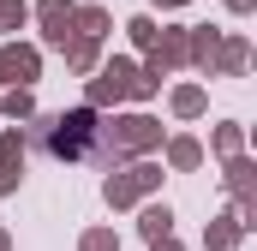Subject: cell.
<instances>
[{
    "label": "cell",
    "instance_id": "13",
    "mask_svg": "<svg viewBox=\"0 0 257 251\" xmlns=\"http://www.w3.org/2000/svg\"><path fill=\"white\" fill-rule=\"evenodd\" d=\"M203 102H209V96H203L197 84H180V90H174V114H180V120H197V114H203Z\"/></svg>",
    "mask_w": 257,
    "mask_h": 251
},
{
    "label": "cell",
    "instance_id": "11",
    "mask_svg": "<svg viewBox=\"0 0 257 251\" xmlns=\"http://www.w3.org/2000/svg\"><path fill=\"white\" fill-rule=\"evenodd\" d=\"M96 60H102V42H84V36L66 42V66L72 72H96Z\"/></svg>",
    "mask_w": 257,
    "mask_h": 251
},
{
    "label": "cell",
    "instance_id": "18",
    "mask_svg": "<svg viewBox=\"0 0 257 251\" xmlns=\"http://www.w3.org/2000/svg\"><path fill=\"white\" fill-rule=\"evenodd\" d=\"M24 12H30L24 0H0V30H18V24H24Z\"/></svg>",
    "mask_w": 257,
    "mask_h": 251
},
{
    "label": "cell",
    "instance_id": "8",
    "mask_svg": "<svg viewBox=\"0 0 257 251\" xmlns=\"http://www.w3.org/2000/svg\"><path fill=\"white\" fill-rule=\"evenodd\" d=\"M72 36L102 42V36H108V12H102V6H78V12H72Z\"/></svg>",
    "mask_w": 257,
    "mask_h": 251
},
{
    "label": "cell",
    "instance_id": "17",
    "mask_svg": "<svg viewBox=\"0 0 257 251\" xmlns=\"http://www.w3.org/2000/svg\"><path fill=\"white\" fill-rule=\"evenodd\" d=\"M126 30H132V42H138V48H156V36H162V30H156V18H132Z\"/></svg>",
    "mask_w": 257,
    "mask_h": 251
},
{
    "label": "cell",
    "instance_id": "9",
    "mask_svg": "<svg viewBox=\"0 0 257 251\" xmlns=\"http://www.w3.org/2000/svg\"><path fill=\"white\" fill-rule=\"evenodd\" d=\"M138 227H144V239H150V245H156V239H174V209H168V203H150Z\"/></svg>",
    "mask_w": 257,
    "mask_h": 251
},
{
    "label": "cell",
    "instance_id": "21",
    "mask_svg": "<svg viewBox=\"0 0 257 251\" xmlns=\"http://www.w3.org/2000/svg\"><path fill=\"white\" fill-rule=\"evenodd\" d=\"M150 251H180V239H156V245H150Z\"/></svg>",
    "mask_w": 257,
    "mask_h": 251
},
{
    "label": "cell",
    "instance_id": "4",
    "mask_svg": "<svg viewBox=\"0 0 257 251\" xmlns=\"http://www.w3.org/2000/svg\"><path fill=\"white\" fill-rule=\"evenodd\" d=\"M162 186V168H150V162H138V168H126V174H114L108 186H102V197L114 203V209H126V203H138L144 191Z\"/></svg>",
    "mask_w": 257,
    "mask_h": 251
},
{
    "label": "cell",
    "instance_id": "3",
    "mask_svg": "<svg viewBox=\"0 0 257 251\" xmlns=\"http://www.w3.org/2000/svg\"><path fill=\"white\" fill-rule=\"evenodd\" d=\"M132 90H138V66L132 60H108L90 78V108H114V102H126Z\"/></svg>",
    "mask_w": 257,
    "mask_h": 251
},
{
    "label": "cell",
    "instance_id": "14",
    "mask_svg": "<svg viewBox=\"0 0 257 251\" xmlns=\"http://www.w3.org/2000/svg\"><path fill=\"white\" fill-rule=\"evenodd\" d=\"M78 251H120V233H114V227H90V233L78 239Z\"/></svg>",
    "mask_w": 257,
    "mask_h": 251
},
{
    "label": "cell",
    "instance_id": "12",
    "mask_svg": "<svg viewBox=\"0 0 257 251\" xmlns=\"http://www.w3.org/2000/svg\"><path fill=\"white\" fill-rule=\"evenodd\" d=\"M197 162H203V144H197V138H174V144H168V168L186 174V168H197Z\"/></svg>",
    "mask_w": 257,
    "mask_h": 251
},
{
    "label": "cell",
    "instance_id": "20",
    "mask_svg": "<svg viewBox=\"0 0 257 251\" xmlns=\"http://www.w3.org/2000/svg\"><path fill=\"white\" fill-rule=\"evenodd\" d=\"M18 174H24V168H12V162H0V197H6V191L18 186Z\"/></svg>",
    "mask_w": 257,
    "mask_h": 251
},
{
    "label": "cell",
    "instance_id": "5",
    "mask_svg": "<svg viewBox=\"0 0 257 251\" xmlns=\"http://www.w3.org/2000/svg\"><path fill=\"white\" fill-rule=\"evenodd\" d=\"M36 72H42V54L36 48H0V84H18V90H30L36 84Z\"/></svg>",
    "mask_w": 257,
    "mask_h": 251
},
{
    "label": "cell",
    "instance_id": "2",
    "mask_svg": "<svg viewBox=\"0 0 257 251\" xmlns=\"http://www.w3.org/2000/svg\"><path fill=\"white\" fill-rule=\"evenodd\" d=\"M96 108H78V114H60V120L48 126V150L60 156V162H78V156H90V144H96Z\"/></svg>",
    "mask_w": 257,
    "mask_h": 251
},
{
    "label": "cell",
    "instance_id": "7",
    "mask_svg": "<svg viewBox=\"0 0 257 251\" xmlns=\"http://www.w3.org/2000/svg\"><path fill=\"white\" fill-rule=\"evenodd\" d=\"M245 66H251V48H245V36H227V42H215V60H209V78H215V72L239 78Z\"/></svg>",
    "mask_w": 257,
    "mask_h": 251
},
{
    "label": "cell",
    "instance_id": "6",
    "mask_svg": "<svg viewBox=\"0 0 257 251\" xmlns=\"http://www.w3.org/2000/svg\"><path fill=\"white\" fill-rule=\"evenodd\" d=\"M72 0H36V18H42V36L54 42V48H66L72 42Z\"/></svg>",
    "mask_w": 257,
    "mask_h": 251
},
{
    "label": "cell",
    "instance_id": "15",
    "mask_svg": "<svg viewBox=\"0 0 257 251\" xmlns=\"http://www.w3.org/2000/svg\"><path fill=\"white\" fill-rule=\"evenodd\" d=\"M0 108H6L12 120H30V114H36V102H30V90H12V96H6Z\"/></svg>",
    "mask_w": 257,
    "mask_h": 251
},
{
    "label": "cell",
    "instance_id": "1",
    "mask_svg": "<svg viewBox=\"0 0 257 251\" xmlns=\"http://www.w3.org/2000/svg\"><path fill=\"white\" fill-rule=\"evenodd\" d=\"M96 138H102V156H138V150H156V144H162V120H150V114H126V120L102 126Z\"/></svg>",
    "mask_w": 257,
    "mask_h": 251
},
{
    "label": "cell",
    "instance_id": "19",
    "mask_svg": "<svg viewBox=\"0 0 257 251\" xmlns=\"http://www.w3.org/2000/svg\"><path fill=\"white\" fill-rule=\"evenodd\" d=\"M215 150L221 156H239V126H215Z\"/></svg>",
    "mask_w": 257,
    "mask_h": 251
},
{
    "label": "cell",
    "instance_id": "10",
    "mask_svg": "<svg viewBox=\"0 0 257 251\" xmlns=\"http://www.w3.org/2000/svg\"><path fill=\"white\" fill-rule=\"evenodd\" d=\"M239 233H245V221H239V215H221V221L203 233V245H209V251H233V245H239Z\"/></svg>",
    "mask_w": 257,
    "mask_h": 251
},
{
    "label": "cell",
    "instance_id": "24",
    "mask_svg": "<svg viewBox=\"0 0 257 251\" xmlns=\"http://www.w3.org/2000/svg\"><path fill=\"white\" fill-rule=\"evenodd\" d=\"M156 6H186V0H156Z\"/></svg>",
    "mask_w": 257,
    "mask_h": 251
},
{
    "label": "cell",
    "instance_id": "22",
    "mask_svg": "<svg viewBox=\"0 0 257 251\" xmlns=\"http://www.w3.org/2000/svg\"><path fill=\"white\" fill-rule=\"evenodd\" d=\"M227 6H233V12H251V6H257V0H227Z\"/></svg>",
    "mask_w": 257,
    "mask_h": 251
},
{
    "label": "cell",
    "instance_id": "23",
    "mask_svg": "<svg viewBox=\"0 0 257 251\" xmlns=\"http://www.w3.org/2000/svg\"><path fill=\"white\" fill-rule=\"evenodd\" d=\"M0 251H12V233H6V227H0Z\"/></svg>",
    "mask_w": 257,
    "mask_h": 251
},
{
    "label": "cell",
    "instance_id": "16",
    "mask_svg": "<svg viewBox=\"0 0 257 251\" xmlns=\"http://www.w3.org/2000/svg\"><path fill=\"white\" fill-rule=\"evenodd\" d=\"M0 162L24 168V132H6V138H0Z\"/></svg>",
    "mask_w": 257,
    "mask_h": 251
}]
</instances>
